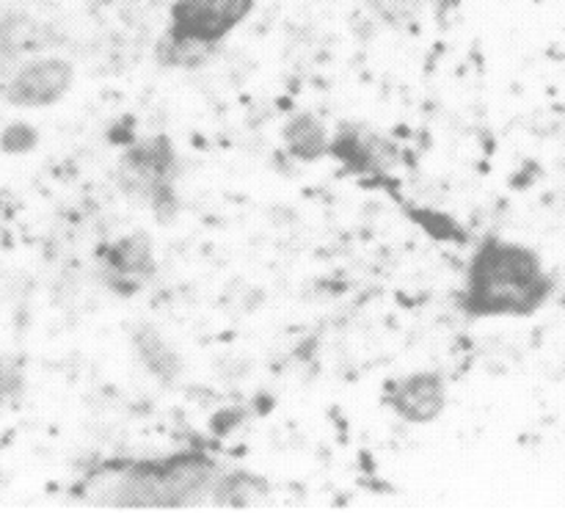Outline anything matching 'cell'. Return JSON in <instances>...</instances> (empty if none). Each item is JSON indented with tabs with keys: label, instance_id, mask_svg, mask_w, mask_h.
Listing matches in <instances>:
<instances>
[{
	"label": "cell",
	"instance_id": "9c48e42d",
	"mask_svg": "<svg viewBox=\"0 0 565 513\" xmlns=\"http://www.w3.org/2000/svg\"><path fill=\"white\" fill-rule=\"evenodd\" d=\"M20 373L11 367H6V364H0V397H9L14 395L17 389H20Z\"/></svg>",
	"mask_w": 565,
	"mask_h": 513
},
{
	"label": "cell",
	"instance_id": "52a82bcc",
	"mask_svg": "<svg viewBox=\"0 0 565 513\" xmlns=\"http://www.w3.org/2000/svg\"><path fill=\"white\" fill-rule=\"evenodd\" d=\"M285 138L290 152L303 160H315L331 149L329 132H326V127L320 125V121H315L312 116H298L296 121H290Z\"/></svg>",
	"mask_w": 565,
	"mask_h": 513
},
{
	"label": "cell",
	"instance_id": "3957f363",
	"mask_svg": "<svg viewBox=\"0 0 565 513\" xmlns=\"http://www.w3.org/2000/svg\"><path fill=\"white\" fill-rule=\"evenodd\" d=\"M259 0H171L166 42L177 50H204L224 42Z\"/></svg>",
	"mask_w": 565,
	"mask_h": 513
},
{
	"label": "cell",
	"instance_id": "8992f818",
	"mask_svg": "<svg viewBox=\"0 0 565 513\" xmlns=\"http://www.w3.org/2000/svg\"><path fill=\"white\" fill-rule=\"evenodd\" d=\"M384 403L406 423H434L447 406V384L439 373L414 370V373L397 375L384 386Z\"/></svg>",
	"mask_w": 565,
	"mask_h": 513
},
{
	"label": "cell",
	"instance_id": "277c9868",
	"mask_svg": "<svg viewBox=\"0 0 565 513\" xmlns=\"http://www.w3.org/2000/svg\"><path fill=\"white\" fill-rule=\"evenodd\" d=\"M99 276L116 296H136L154 274L152 243L143 235H125L110 241L97 254Z\"/></svg>",
	"mask_w": 565,
	"mask_h": 513
},
{
	"label": "cell",
	"instance_id": "7a4b0ae2",
	"mask_svg": "<svg viewBox=\"0 0 565 513\" xmlns=\"http://www.w3.org/2000/svg\"><path fill=\"white\" fill-rule=\"evenodd\" d=\"M215 480V467L202 456L143 463H110L83 480V500L92 505L174 507L202 500Z\"/></svg>",
	"mask_w": 565,
	"mask_h": 513
},
{
	"label": "cell",
	"instance_id": "5b68a950",
	"mask_svg": "<svg viewBox=\"0 0 565 513\" xmlns=\"http://www.w3.org/2000/svg\"><path fill=\"white\" fill-rule=\"evenodd\" d=\"M75 81V70L70 61L55 58H33L22 64L6 83V99L20 108H47L55 105Z\"/></svg>",
	"mask_w": 565,
	"mask_h": 513
},
{
	"label": "cell",
	"instance_id": "6da1fadb",
	"mask_svg": "<svg viewBox=\"0 0 565 513\" xmlns=\"http://www.w3.org/2000/svg\"><path fill=\"white\" fill-rule=\"evenodd\" d=\"M552 276L533 248L486 237L467 265L461 309L472 318H524L550 301Z\"/></svg>",
	"mask_w": 565,
	"mask_h": 513
},
{
	"label": "cell",
	"instance_id": "ba28073f",
	"mask_svg": "<svg viewBox=\"0 0 565 513\" xmlns=\"http://www.w3.org/2000/svg\"><path fill=\"white\" fill-rule=\"evenodd\" d=\"M33 143H36V132L28 125H11L9 130L3 132V138H0V147H3L6 152H28Z\"/></svg>",
	"mask_w": 565,
	"mask_h": 513
}]
</instances>
